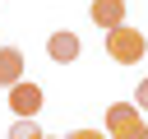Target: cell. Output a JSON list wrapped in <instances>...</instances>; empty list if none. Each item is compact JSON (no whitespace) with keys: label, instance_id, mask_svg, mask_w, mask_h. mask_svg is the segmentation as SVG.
<instances>
[{"label":"cell","instance_id":"6da1fadb","mask_svg":"<svg viewBox=\"0 0 148 139\" xmlns=\"http://www.w3.org/2000/svg\"><path fill=\"white\" fill-rule=\"evenodd\" d=\"M106 56H111L116 65H139V60L148 56V37H143L139 28H130V23H120V28L106 32Z\"/></svg>","mask_w":148,"mask_h":139},{"label":"cell","instance_id":"ba28073f","mask_svg":"<svg viewBox=\"0 0 148 139\" xmlns=\"http://www.w3.org/2000/svg\"><path fill=\"white\" fill-rule=\"evenodd\" d=\"M134 107L148 111V79H139V88H134Z\"/></svg>","mask_w":148,"mask_h":139},{"label":"cell","instance_id":"5b68a950","mask_svg":"<svg viewBox=\"0 0 148 139\" xmlns=\"http://www.w3.org/2000/svg\"><path fill=\"white\" fill-rule=\"evenodd\" d=\"M88 14H92V23H97L102 32H111V28L125 23V0H92Z\"/></svg>","mask_w":148,"mask_h":139},{"label":"cell","instance_id":"7a4b0ae2","mask_svg":"<svg viewBox=\"0 0 148 139\" xmlns=\"http://www.w3.org/2000/svg\"><path fill=\"white\" fill-rule=\"evenodd\" d=\"M106 139H148V120L134 102H111L106 107Z\"/></svg>","mask_w":148,"mask_h":139},{"label":"cell","instance_id":"277c9868","mask_svg":"<svg viewBox=\"0 0 148 139\" xmlns=\"http://www.w3.org/2000/svg\"><path fill=\"white\" fill-rule=\"evenodd\" d=\"M79 51H83V42H79L69 28H60V32H51V37H46V56H51L56 65H74V60H79Z\"/></svg>","mask_w":148,"mask_h":139},{"label":"cell","instance_id":"3957f363","mask_svg":"<svg viewBox=\"0 0 148 139\" xmlns=\"http://www.w3.org/2000/svg\"><path fill=\"white\" fill-rule=\"evenodd\" d=\"M9 111L23 120V116H37L42 111V88L37 83H28V79H18L14 88H9Z\"/></svg>","mask_w":148,"mask_h":139},{"label":"cell","instance_id":"9c48e42d","mask_svg":"<svg viewBox=\"0 0 148 139\" xmlns=\"http://www.w3.org/2000/svg\"><path fill=\"white\" fill-rule=\"evenodd\" d=\"M65 139H106L102 130H74V134H65Z\"/></svg>","mask_w":148,"mask_h":139},{"label":"cell","instance_id":"52a82bcc","mask_svg":"<svg viewBox=\"0 0 148 139\" xmlns=\"http://www.w3.org/2000/svg\"><path fill=\"white\" fill-rule=\"evenodd\" d=\"M9 139H42V125H37V116H23V120H14V125H9Z\"/></svg>","mask_w":148,"mask_h":139},{"label":"cell","instance_id":"30bf717a","mask_svg":"<svg viewBox=\"0 0 148 139\" xmlns=\"http://www.w3.org/2000/svg\"><path fill=\"white\" fill-rule=\"evenodd\" d=\"M42 139H56V134H42Z\"/></svg>","mask_w":148,"mask_h":139},{"label":"cell","instance_id":"8992f818","mask_svg":"<svg viewBox=\"0 0 148 139\" xmlns=\"http://www.w3.org/2000/svg\"><path fill=\"white\" fill-rule=\"evenodd\" d=\"M23 79V51L18 46H0V88H14Z\"/></svg>","mask_w":148,"mask_h":139}]
</instances>
